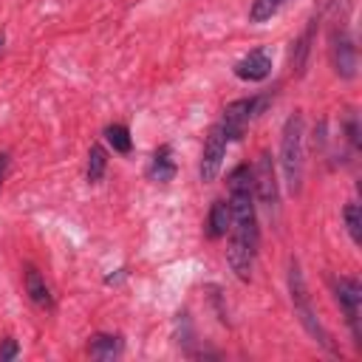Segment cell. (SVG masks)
Instances as JSON below:
<instances>
[{
  "mask_svg": "<svg viewBox=\"0 0 362 362\" xmlns=\"http://www.w3.org/2000/svg\"><path fill=\"white\" fill-rule=\"evenodd\" d=\"M229 209H232V226H229V249L226 263L235 272L238 280L252 277L260 232H257V209H255V189H252V170L246 164H238L229 173Z\"/></svg>",
  "mask_w": 362,
  "mask_h": 362,
  "instance_id": "6da1fadb",
  "label": "cell"
},
{
  "mask_svg": "<svg viewBox=\"0 0 362 362\" xmlns=\"http://www.w3.org/2000/svg\"><path fill=\"white\" fill-rule=\"evenodd\" d=\"M280 167L283 178L291 195H300L303 189V167H305V119L300 110H294L283 124L280 139Z\"/></svg>",
  "mask_w": 362,
  "mask_h": 362,
  "instance_id": "7a4b0ae2",
  "label": "cell"
},
{
  "mask_svg": "<svg viewBox=\"0 0 362 362\" xmlns=\"http://www.w3.org/2000/svg\"><path fill=\"white\" fill-rule=\"evenodd\" d=\"M288 291H291V303H294V314L300 317V322H303V328L322 345V348H328V351H334V345H331V339H328V334H325V328L320 325V320H317V314H314V308H311V300H308V288H305V280H303V269H300V260L297 257H291L288 260Z\"/></svg>",
  "mask_w": 362,
  "mask_h": 362,
  "instance_id": "3957f363",
  "label": "cell"
},
{
  "mask_svg": "<svg viewBox=\"0 0 362 362\" xmlns=\"http://www.w3.org/2000/svg\"><path fill=\"white\" fill-rule=\"evenodd\" d=\"M269 102H272V93L229 102V105L223 107V113H221V122H218V124L223 127L226 139H229V141H240L243 133H246V127H249V122H252L255 116H260Z\"/></svg>",
  "mask_w": 362,
  "mask_h": 362,
  "instance_id": "277c9868",
  "label": "cell"
},
{
  "mask_svg": "<svg viewBox=\"0 0 362 362\" xmlns=\"http://www.w3.org/2000/svg\"><path fill=\"white\" fill-rule=\"evenodd\" d=\"M334 297L345 314V322L354 334V342L362 345V286L356 277H339L334 280Z\"/></svg>",
  "mask_w": 362,
  "mask_h": 362,
  "instance_id": "5b68a950",
  "label": "cell"
},
{
  "mask_svg": "<svg viewBox=\"0 0 362 362\" xmlns=\"http://www.w3.org/2000/svg\"><path fill=\"white\" fill-rule=\"evenodd\" d=\"M252 189H255V198L266 206V212L277 215V175H274V161L269 153H260L252 170Z\"/></svg>",
  "mask_w": 362,
  "mask_h": 362,
  "instance_id": "8992f818",
  "label": "cell"
},
{
  "mask_svg": "<svg viewBox=\"0 0 362 362\" xmlns=\"http://www.w3.org/2000/svg\"><path fill=\"white\" fill-rule=\"evenodd\" d=\"M226 133L221 124H212L206 141H204V153H201V164H198V175L204 184H212L221 173V164H223V156H226Z\"/></svg>",
  "mask_w": 362,
  "mask_h": 362,
  "instance_id": "52a82bcc",
  "label": "cell"
},
{
  "mask_svg": "<svg viewBox=\"0 0 362 362\" xmlns=\"http://www.w3.org/2000/svg\"><path fill=\"white\" fill-rule=\"evenodd\" d=\"M331 62H334V71L337 76L342 79H354L356 76V45H354V37L345 31V28H337L331 34Z\"/></svg>",
  "mask_w": 362,
  "mask_h": 362,
  "instance_id": "ba28073f",
  "label": "cell"
},
{
  "mask_svg": "<svg viewBox=\"0 0 362 362\" xmlns=\"http://www.w3.org/2000/svg\"><path fill=\"white\" fill-rule=\"evenodd\" d=\"M235 76L243 79V82H263L269 74H272V54L266 48H255L249 51L243 59L235 62Z\"/></svg>",
  "mask_w": 362,
  "mask_h": 362,
  "instance_id": "9c48e42d",
  "label": "cell"
},
{
  "mask_svg": "<svg viewBox=\"0 0 362 362\" xmlns=\"http://www.w3.org/2000/svg\"><path fill=\"white\" fill-rule=\"evenodd\" d=\"M314 34H317V20H308L305 31L291 42V54H288V65H291V74L294 76H303L305 68H308V57H311V42H314Z\"/></svg>",
  "mask_w": 362,
  "mask_h": 362,
  "instance_id": "30bf717a",
  "label": "cell"
},
{
  "mask_svg": "<svg viewBox=\"0 0 362 362\" xmlns=\"http://www.w3.org/2000/svg\"><path fill=\"white\" fill-rule=\"evenodd\" d=\"M147 175H150L156 184H170V181L175 178V161H173V147H170V144H161L158 150H153Z\"/></svg>",
  "mask_w": 362,
  "mask_h": 362,
  "instance_id": "8fae6325",
  "label": "cell"
},
{
  "mask_svg": "<svg viewBox=\"0 0 362 362\" xmlns=\"http://www.w3.org/2000/svg\"><path fill=\"white\" fill-rule=\"evenodd\" d=\"M25 294H28V300H31L37 308H45V311H51V308H54L51 288H48L45 277H42L34 266H28V269H25Z\"/></svg>",
  "mask_w": 362,
  "mask_h": 362,
  "instance_id": "7c38bea8",
  "label": "cell"
},
{
  "mask_svg": "<svg viewBox=\"0 0 362 362\" xmlns=\"http://www.w3.org/2000/svg\"><path fill=\"white\" fill-rule=\"evenodd\" d=\"M229 226H232V209H229V201H221V198L212 201L209 215H206V235H209L212 240H221V238H226Z\"/></svg>",
  "mask_w": 362,
  "mask_h": 362,
  "instance_id": "4fadbf2b",
  "label": "cell"
},
{
  "mask_svg": "<svg viewBox=\"0 0 362 362\" xmlns=\"http://www.w3.org/2000/svg\"><path fill=\"white\" fill-rule=\"evenodd\" d=\"M88 354H90V359L110 362L122 354V337L119 334H93L88 342Z\"/></svg>",
  "mask_w": 362,
  "mask_h": 362,
  "instance_id": "5bb4252c",
  "label": "cell"
},
{
  "mask_svg": "<svg viewBox=\"0 0 362 362\" xmlns=\"http://www.w3.org/2000/svg\"><path fill=\"white\" fill-rule=\"evenodd\" d=\"M105 141H107L116 153H130V150H133V139H130L127 124H107V127H105Z\"/></svg>",
  "mask_w": 362,
  "mask_h": 362,
  "instance_id": "9a60e30c",
  "label": "cell"
},
{
  "mask_svg": "<svg viewBox=\"0 0 362 362\" xmlns=\"http://www.w3.org/2000/svg\"><path fill=\"white\" fill-rule=\"evenodd\" d=\"M105 170H107V153H105L102 144H93L88 150V181L90 184H99L102 175H105Z\"/></svg>",
  "mask_w": 362,
  "mask_h": 362,
  "instance_id": "2e32d148",
  "label": "cell"
},
{
  "mask_svg": "<svg viewBox=\"0 0 362 362\" xmlns=\"http://www.w3.org/2000/svg\"><path fill=\"white\" fill-rule=\"evenodd\" d=\"M342 218H345V226H348V235H351V240L359 246L362 243V209H359V204H345V209H342Z\"/></svg>",
  "mask_w": 362,
  "mask_h": 362,
  "instance_id": "e0dca14e",
  "label": "cell"
},
{
  "mask_svg": "<svg viewBox=\"0 0 362 362\" xmlns=\"http://www.w3.org/2000/svg\"><path fill=\"white\" fill-rule=\"evenodd\" d=\"M283 3H286V0H252L249 20H252V23H266V20H272V17L280 11Z\"/></svg>",
  "mask_w": 362,
  "mask_h": 362,
  "instance_id": "ac0fdd59",
  "label": "cell"
},
{
  "mask_svg": "<svg viewBox=\"0 0 362 362\" xmlns=\"http://www.w3.org/2000/svg\"><path fill=\"white\" fill-rule=\"evenodd\" d=\"M345 133H348L351 147L356 150L359 147V124H356V113L354 110H348V116H345Z\"/></svg>",
  "mask_w": 362,
  "mask_h": 362,
  "instance_id": "d6986e66",
  "label": "cell"
},
{
  "mask_svg": "<svg viewBox=\"0 0 362 362\" xmlns=\"http://www.w3.org/2000/svg\"><path fill=\"white\" fill-rule=\"evenodd\" d=\"M17 354H20V345H17V339H3V345H0V362H8V359H17Z\"/></svg>",
  "mask_w": 362,
  "mask_h": 362,
  "instance_id": "ffe728a7",
  "label": "cell"
},
{
  "mask_svg": "<svg viewBox=\"0 0 362 362\" xmlns=\"http://www.w3.org/2000/svg\"><path fill=\"white\" fill-rule=\"evenodd\" d=\"M6 173H8V153H0V187H3Z\"/></svg>",
  "mask_w": 362,
  "mask_h": 362,
  "instance_id": "44dd1931",
  "label": "cell"
},
{
  "mask_svg": "<svg viewBox=\"0 0 362 362\" xmlns=\"http://www.w3.org/2000/svg\"><path fill=\"white\" fill-rule=\"evenodd\" d=\"M3 45H6V34L0 31V54H3Z\"/></svg>",
  "mask_w": 362,
  "mask_h": 362,
  "instance_id": "7402d4cb",
  "label": "cell"
}]
</instances>
